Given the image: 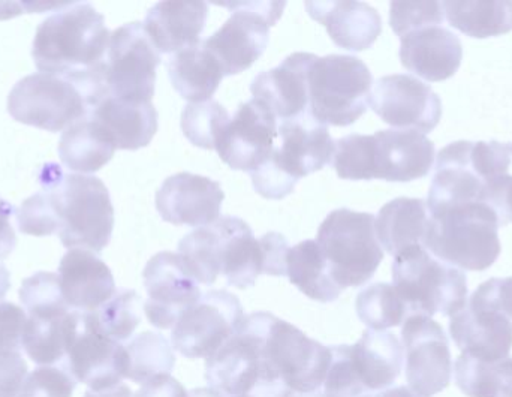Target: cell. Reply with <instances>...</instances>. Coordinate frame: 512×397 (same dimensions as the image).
<instances>
[{
  "label": "cell",
  "instance_id": "f1b7e54d",
  "mask_svg": "<svg viewBox=\"0 0 512 397\" xmlns=\"http://www.w3.org/2000/svg\"><path fill=\"white\" fill-rule=\"evenodd\" d=\"M405 351L394 333L366 330L351 347L355 375L367 395L390 389L402 374Z\"/></svg>",
  "mask_w": 512,
  "mask_h": 397
},
{
  "label": "cell",
  "instance_id": "4dcf8cb0",
  "mask_svg": "<svg viewBox=\"0 0 512 397\" xmlns=\"http://www.w3.org/2000/svg\"><path fill=\"white\" fill-rule=\"evenodd\" d=\"M167 66L174 89L191 104L212 101L225 77L218 60L204 47L203 41L173 54Z\"/></svg>",
  "mask_w": 512,
  "mask_h": 397
},
{
  "label": "cell",
  "instance_id": "ffe728a7",
  "mask_svg": "<svg viewBox=\"0 0 512 397\" xmlns=\"http://www.w3.org/2000/svg\"><path fill=\"white\" fill-rule=\"evenodd\" d=\"M277 137L279 128L273 111L252 98L240 104L236 116L222 132L216 150L228 167L252 173L273 155Z\"/></svg>",
  "mask_w": 512,
  "mask_h": 397
},
{
  "label": "cell",
  "instance_id": "4fadbf2b",
  "mask_svg": "<svg viewBox=\"0 0 512 397\" xmlns=\"http://www.w3.org/2000/svg\"><path fill=\"white\" fill-rule=\"evenodd\" d=\"M243 318L239 297L209 291L177 321L171 333L173 348L188 359H207L236 333Z\"/></svg>",
  "mask_w": 512,
  "mask_h": 397
},
{
  "label": "cell",
  "instance_id": "30bf717a",
  "mask_svg": "<svg viewBox=\"0 0 512 397\" xmlns=\"http://www.w3.org/2000/svg\"><path fill=\"white\" fill-rule=\"evenodd\" d=\"M372 87V72L358 57H318L309 75L310 116L322 125H352L366 113Z\"/></svg>",
  "mask_w": 512,
  "mask_h": 397
},
{
  "label": "cell",
  "instance_id": "11a10c76",
  "mask_svg": "<svg viewBox=\"0 0 512 397\" xmlns=\"http://www.w3.org/2000/svg\"><path fill=\"white\" fill-rule=\"evenodd\" d=\"M499 311L512 320V276L507 279H490L481 284Z\"/></svg>",
  "mask_w": 512,
  "mask_h": 397
},
{
  "label": "cell",
  "instance_id": "9f6ffc18",
  "mask_svg": "<svg viewBox=\"0 0 512 397\" xmlns=\"http://www.w3.org/2000/svg\"><path fill=\"white\" fill-rule=\"evenodd\" d=\"M84 397H134V393L125 384H119V386L102 390V392H92V390H89Z\"/></svg>",
  "mask_w": 512,
  "mask_h": 397
},
{
  "label": "cell",
  "instance_id": "6f0895ef",
  "mask_svg": "<svg viewBox=\"0 0 512 397\" xmlns=\"http://www.w3.org/2000/svg\"><path fill=\"white\" fill-rule=\"evenodd\" d=\"M21 8H23V5H18V3H0V20L20 15Z\"/></svg>",
  "mask_w": 512,
  "mask_h": 397
},
{
  "label": "cell",
  "instance_id": "f907efd6",
  "mask_svg": "<svg viewBox=\"0 0 512 397\" xmlns=\"http://www.w3.org/2000/svg\"><path fill=\"white\" fill-rule=\"evenodd\" d=\"M27 377V363L18 351L0 353V397H18Z\"/></svg>",
  "mask_w": 512,
  "mask_h": 397
},
{
  "label": "cell",
  "instance_id": "1f68e13d",
  "mask_svg": "<svg viewBox=\"0 0 512 397\" xmlns=\"http://www.w3.org/2000/svg\"><path fill=\"white\" fill-rule=\"evenodd\" d=\"M429 224L427 203L420 198H396L375 218L376 236L388 254L399 255L411 246H423Z\"/></svg>",
  "mask_w": 512,
  "mask_h": 397
},
{
  "label": "cell",
  "instance_id": "277c9868",
  "mask_svg": "<svg viewBox=\"0 0 512 397\" xmlns=\"http://www.w3.org/2000/svg\"><path fill=\"white\" fill-rule=\"evenodd\" d=\"M110 38L104 15L90 3H71L39 24L32 57L42 74L71 77L101 66Z\"/></svg>",
  "mask_w": 512,
  "mask_h": 397
},
{
  "label": "cell",
  "instance_id": "ab89813d",
  "mask_svg": "<svg viewBox=\"0 0 512 397\" xmlns=\"http://www.w3.org/2000/svg\"><path fill=\"white\" fill-rule=\"evenodd\" d=\"M144 303L134 290H119L95 314L99 329L116 342L132 338L141 323Z\"/></svg>",
  "mask_w": 512,
  "mask_h": 397
},
{
  "label": "cell",
  "instance_id": "816d5d0a",
  "mask_svg": "<svg viewBox=\"0 0 512 397\" xmlns=\"http://www.w3.org/2000/svg\"><path fill=\"white\" fill-rule=\"evenodd\" d=\"M483 203L498 216L499 225L512 224V176L504 174L484 188Z\"/></svg>",
  "mask_w": 512,
  "mask_h": 397
},
{
  "label": "cell",
  "instance_id": "5bb4252c",
  "mask_svg": "<svg viewBox=\"0 0 512 397\" xmlns=\"http://www.w3.org/2000/svg\"><path fill=\"white\" fill-rule=\"evenodd\" d=\"M406 381L417 395L432 397L451 383L453 359L444 329L427 315H411L402 327Z\"/></svg>",
  "mask_w": 512,
  "mask_h": 397
},
{
  "label": "cell",
  "instance_id": "e575fe53",
  "mask_svg": "<svg viewBox=\"0 0 512 397\" xmlns=\"http://www.w3.org/2000/svg\"><path fill=\"white\" fill-rule=\"evenodd\" d=\"M286 276L304 296L319 303L336 302L343 288L331 278L327 260L316 240H304L286 255Z\"/></svg>",
  "mask_w": 512,
  "mask_h": 397
},
{
  "label": "cell",
  "instance_id": "7402d4cb",
  "mask_svg": "<svg viewBox=\"0 0 512 397\" xmlns=\"http://www.w3.org/2000/svg\"><path fill=\"white\" fill-rule=\"evenodd\" d=\"M279 146L274 147V164L294 180L330 165L336 152V141L331 138L327 125L310 116L309 111L283 120L279 128Z\"/></svg>",
  "mask_w": 512,
  "mask_h": 397
},
{
  "label": "cell",
  "instance_id": "484cf974",
  "mask_svg": "<svg viewBox=\"0 0 512 397\" xmlns=\"http://www.w3.org/2000/svg\"><path fill=\"white\" fill-rule=\"evenodd\" d=\"M376 179L412 182L426 177L435 162V144L417 131L376 132Z\"/></svg>",
  "mask_w": 512,
  "mask_h": 397
},
{
  "label": "cell",
  "instance_id": "7bdbcfd3",
  "mask_svg": "<svg viewBox=\"0 0 512 397\" xmlns=\"http://www.w3.org/2000/svg\"><path fill=\"white\" fill-rule=\"evenodd\" d=\"M20 300L27 315L60 314L71 311L63 299L59 275L50 272H38L23 281L20 288Z\"/></svg>",
  "mask_w": 512,
  "mask_h": 397
},
{
  "label": "cell",
  "instance_id": "6da1fadb",
  "mask_svg": "<svg viewBox=\"0 0 512 397\" xmlns=\"http://www.w3.org/2000/svg\"><path fill=\"white\" fill-rule=\"evenodd\" d=\"M288 240L279 233L256 239L251 227L236 216H222L183 237L179 255L200 284L225 276L230 287H254L259 275L286 276Z\"/></svg>",
  "mask_w": 512,
  "mask_h": 397
},
{
  "label": "cell",
  "instance_id": "cb8c5ba5",
  "mask_svg": "<svg viewBox=\"0 0 512 397\" xmlns=\"http://www.w3.org/2000/svg\"><path fill=\"white\" fill-rule=\"evenodd\" d=\"M400 62L427 81H444L459 71L463 45L459 36L442 26L424 27L400 38Z\"/></svg>",
  "mask_w": 512,
  "mask_h": 397
},
{
  "label": "cell",
  "instance_id": "f6af8a7d",
  "mask_svg": "<svg viewBox=\"0 0 512 397\" xmlns=\"http://www.w3.org/2000/svg\"><path fill=\"white\" fill-rule=\"evenodd\" d=\"M444 17L441 2H393L390 6L391 29L400 38L414 30L439 26Z\"/></svg>",
  "mask_w": 512,
  "mask_h": 397
},
{
  "label": "cell",
  "instance_id": "836d02e7",
  "mask_svg": "<svg viewBox=\"0 0 512 397\" xmlns=\"http://www.w3.org/2000/svg\"><path fill=\"white\" fill-rule=\"evenodd\" d=\"M80 315L78 311L27 315L21 345L30 360L36 365L50 366L66 359Z\"/></svg>",
  "mask_w": 512,
  "mask_h": 397
},
{
  "label": "cell",
  "instance_id": "7c38bea8",
  "mask_svg": "<svg viewBox=\"0 0 512 397\" xmlns=\"http://www.w3.org/2000/svg\"><path fill=\"white\" fill-rule=\"evenodd\" d=\"M161 54L143 23H129L111 33L105 56V80L110 96L125 101H152Z\"/></svg>",
  "mask_w": 512,
  "mask_h": 397
},
{
  "label": "cell",
  "instance_id": "bcb514c9",
  "mask_svg": "<svg viewBox=\"0 0 512 397\" xmlns=\"http://www.w3.org/2000/svg\"><path fill=\"white\" fill-rule=\"evenodd\" d=\"M325 397H361L367 392L358 381L351 363V345L331 347V363L324 384Z\"/></svg>",
  "mask_w": 512,
  "mask_h": 397
},
{
  "label": "cell",
  "instance_id": "db71d44e",
  "mask_svg": "<svg viewBox=\"0 0 512 397\" xmlns=\"http://www.w3.org/2000/svg\"><path fill=\"white\" fill-rule=\"evenodd\" d=\"M15 209L0 197V261L8 258L17 245V236L11 225Z\"/></svg>",
  "mask_w": 512,
  "mask_h": 397
},
{
  "label": "cell",
  "instance_id": "c3c4849f",
  "mask_svg": "<svg viewBox=\"0 0 512 397\" xmlns=\"http://www.w3.org/2000/svg\"><path fill=\"white\" fill-rule=\"evenodd\" d=\"M249 174H251L255 191L258 192L261 197L267 198V200H282V198L292 194L295 185H297V180L283 173V171L274 164L271 156L261 167L256 168L255 171Z\"/></svg>",
  "mask_w": 512,
  "mask_h": 397
},
{
  "label": "cell",
  "instance_id": "52a82bcc",
  "mask_svg": "<svg viewBox=\"0 0 512 397\" xmlns=\"http://www.w3.org/2000/svg\"><path fill=\"white\" fill-rule=\"evenodd\" d=\"M511 167V146L499 141H456L436 158L427 210L483 203L484 188Z\"/></svg>",
  "mask_w": 512,
  "mask_h": 397
},
{
  "label": "cell",
  "instance_id": "5b68a950",
  "mask_svg": "<svg viewBox=\"0 0 512 397\" xmlns=\"http://www.w3.org/2000/svg\"><path fill=\"white\" fill-rule=\"evenodd\" d=\"M39 180L53 194L63 246L95 254L104 251L114 228V207L104 182L86 174H65L54 164L42 168Z\"/></svg>",
  "mask_w": 512,
  "mask_h": 397
},
{
  "label": "cell",
  "instance_id": "e0dca14e",
  "mask_svg": "<svg viewBox=\"0 0 512 397\" xmlns=\"http://www.w3.org/2000/svg\"><path fill=\"white\" fill-rule=\"evenodd\" d=\"M147 302L144 312L153 327L168 330L201 299L200 285L183 258L159 252L150 258L143 273Z\"/></svg>",
  "mask_w": 512,
  "mask_h": 397
},
{
  "label": "cell",
  "instance_id": "b9f144b4",
  "mask_svg": "<svg viewBox=\"0 0 512 397\" xmlns=\"http://www.w3.org/2000/svg\"><path fill=\"white\" fill-rule=\"evenodd\" d=\"M337 176L343 180L376 179V143L373 135L351 134L336 141L333 158Z\"/></svg>",
  "mask_w": 512,
  "mask_h": 397
},
{
  "label": "cell",
  "instance_id": "680465c9",
  "mask_svg": "<svg viewBox=\"0 0 512 397\" xmlns=\"http://www.w3.org/2000/svg\"><path fill=\"white\" fill-rule=\"evenodd\" d=\"M9 288H11V275H9L8 269L0 264V300L6 296Z\"/></svg>",
  "mask_w": 512,
  "mask_h": 397
},
{
  "label": "cell",
  "instance_id": "7dc6e473",
  "mask_svg": "<svg viewBox=\"0 0 512 397\" xmlns=\"http://www.w3.org/2000/svg\"><path fill=\"white\" fill-rule=\"evenodd\" d=\"M77 381L63 369L42 366L27 375L18 397H72Z\"/></svg>",
  "mask_w": 512,
  "mask_h": 397
},
{
  "label": "cell",
  "instance_id": "ee69618b",
  "mask_svg": "<svg viewBox=\"0 0 512 397\" xmlns=\"http://www.w3.org/2000/svg\"><path fill=\"white\" fill-rule=\"evenodd\" d=\"M17 224L21 233L29 236L44 237L60 233L62 221L53 194L44 189L23 201L17 210Z\"/></svg>",
  "mask_w": 512,
  "mask_h": 397
},
{
  "label": "cell",
  "instance_id": "91938a15",
  "mask_svg": "<svg viewBox=\"0 0 512 397\" xmlns=\"http://www.w3.org/2000/svg\"><path fill=\"white\" fill-rule=\"evenodd\" d=\"M189 397H224L221 393L213 390L212 387H201V389H194L188 392Z\"/></svg>",
  "mask_w": 512,
  "mask_h": 397
},
{
  "label": "cell",
  "instance_id": "d6a6232c",
  "mask_svg": "<svg viewBox=\"0 0 512 397\" xmlns=\"http://www.w3.org/2000/svg\"><path fill=\"white\" fill-rule=\"evenodd\" d=\"M116 150L110 135L89 114L65 129L57 152L66 168L77 173L90 174L105 167Z\"/></svg>",
  "mask_w": 512,
  "mask_h": 397
},
{
  "label": "cell",
  "instance_id": "d6986e66",
  "mask_svg": "<svg viewBox=\"0 0 512 397\" xmlns=\"http://www.w3.org/2000/svg\"><path fill=\"white\" fill-rule=\"evenodd\" d=\"M450 335L466 356L480 360L510 357L512 321L496 308L483 285L462 311L451 317Z\"/></svg>",
  "mask_w": 512,
  "mask_h": 397
},
{
  "label": "cell",
  "instance_id": "83f0119b",
  "mask_svg": "<svg viewBox=\"0 0 512 397\" xmlns=\"http://www.w3.org/2000/svg\"><path fill=\"white\" fill-rule=\"evenodd\" d=\"M207 15L206 2H159L147 12L143 26L159 53L176 54L200 44Z\"/></svg>",
  "mask_w": 512,
  "mask_h": 397
},
{
  "label": "cell",
  "instance_id": "8992f818",
  "mask_svg": "<svg viewBox=\"0 0 512 397\" xmlns=\"http://www.w3.org/2000/svg\"><path fill=\"white\" fill-rule=\"evenodd\" d=\"M496 213L484 203L429 210L423 246L457 269L483 272L498 261L502 246Z\"/></svg>",
  "mask_w": 512,
  "mask_h": 397
},
{
  "label": "cell",
  "instance_id": "4316f807",
  "mask_svg": "<svg viewBox=\"0 0 512 397\" xmlns=\"http://www.w3.org/2000/svg\"><path fill=\"white\" fill-rule=\"evenodd\" d=\"M307 14L327 27L337 47L364 51L375 44L382 32V18L373 6L363 2H306Z\"/></svg>",
  "mask_w": 512,
  "mask_h": 397
},
{
  "label": "cell",
  "instance_id": "8fae6325",
  "mask_svg": "<svg viewBox=\"0 0 512 397\" xmlns=\"http://www.w3.org/2000/svg\"><path fill=\"white\" fill-rule=\"evenodd\" d=\"M233 11L215 35L203 41L224 75L246 71L264 54L270 27L282 17L285 2H215Z\"/></svg>",
  "mask_w": 512,
  "mask_h": 397
},
{
  "label": "cell",
  "instance_id": "f546056e",
  "mask_svg": "<svg viewBox=\"0 0 512 397\" xmlns=\"http://www.w3.org/2000/svg\"><path fill=\"white\" fill-rule=\"evenodd\" d=\"M90 114L110 135L116 149H143L158 132V111L152 101H125L108 96Z\"/></svg>",
  "mask_w": 512,
  "mask_h": 397
},
{
  "label": "cell",
  "instance_id": "7a4b0ae2",
  "mask_svg": "<svg viewBox=\"0 0 512 397\" xmlns=\"http://www.w3.org/2000/svg\"><path fill=\"white\" fill-rule=\"evenodd\" d=\"M108 96L104 65L72 77L39 72L12 87L8 111L24 125L59 132L89 116Z\"/></svg>",
  "mask_w": 512,
  "mask_h": 397
},
{
  "label": "cell",
  "instance_id": "603a6c76",
  "mask_svg": "<svg viewBox=\"0 0 512 397\" xmlns=\"http://www.w3.org/2000/svg\"><path fill=\"white\" fill-rule=\"evenodd\" d=\"M318 56L294 53L279 66L255 77L252 95L264 102L276 119L289 120L309 111V75Z\"/></svg>",
  "mask_w": 512,
  "mask_h": 397
},
{
  "label": "cell",
  "instance_id": "6125c7cd",
  "mask_svg": "<svg viewBox=\"0 0 512 397\" xmlns=\"http://www.w3.org/2000/svg\"><path fill=\"white\" fill-rule=\"evenodd\" d=\"M510 146H511V153H512V144H510Z\"/></svg>",
  "mask_w": 512,
  "mask_h": 397
},
{
  "label": "cell",
  "instance_id": "681fc988",
  "mask_svg": "<svg viewBox=\"0 0 512 397\" xmlns=\"http://www.w3.org/2000/svg\"><path fill=\"white\" fill-rule=\"evenodd\" d=\"M27 312L11 302H0V353L17 351L23 342Z\"/></svg>",
  "mask_w": 512,
  "mask_h": 397
},
{
  "label": "cell",
  "instance_id": "9a60e30c",
  "mask_svg": "<svg viewBox=\"0 0 512 397\" xmlns=\"http://www.w3.org/2000/svg\"><path fill=\"white\" fill-rule=\"evenodd\" d=\"M369 105L385 123L429 134L441 122L442 101L432 87L408 74L385 75L370 92Z\"/></svg>",
  "mask_w": 512,
  "mask_h": 397
},
{
  "label": "cell",
  "instance_id": "60d3db41",
  "mask_svg": "<svg viewBox=\"0 0 512 397\" xmlns=\"http://www.w3.org/2000/svg\"><path fill=\"white\" fill-rule=\"evenodd\" d=\"M230 120L227 108L218 101L188 104L183 108L182 131L194 146L213 150Z\"/></svg>",
  "mask_w": 512,
  "mask_h": 397
},
{
  "label": "cell",
  "instance_id": "ba28073f",
  "mask_svg": "<svg viewBox=\"0 0 512 397\" xmlns=\"http://www.w3.org/2000/svg\"><path fill=\"white\" fill-rule=\"evenodd\" d=\"M393 287L408 306L409 315L453 317L468 303L465 273L433 257L421 245L394 257Z\"/></svg>",
  "mask_w": 512,
  "mask_h": 397
},
{
  "label": "cell",
  "instance_id": "f5cc1de1",
  "mask_svg": "<svg viewBox=\"0 0 512 397\" xmlns=\"http://www.w3.org/2000/svg\"><path fill=\"white\" fill-rule=\"evenodd\" d=\"M134 397H189L185 387L168 375H159L143 384Z\"/></svg>",
  "mask_w": 512,
  "mask_h": 397
},
{
  "label": "cell",
  "instance_id": "d4e9b609",
  "mask_svg": "<svg viewBox=\"0 0 512 397\" xmlns=\"http://www.w3.org/2000/svg\"><path fill=\"white\" fill-rule=\"evenodd\" d=\"M60 288L69 308L95 312L116 293L110 267L86 249H69L59 266Z\"/></svg>",
  "mask_w": 512,
  "mask_h": 397
},
{
  "label": "cell",
  "instance_id": "f35d334b",
  "mask_svg": "<svg viewBox=\"0 0 512 397\" xmlns=\"http://www.w3.org/2000/svg\"><path fill=\"white\" fill-rule=\"evenodd\" d=\"M357 315L370 330L384 332L405 323L408 306L390 284H373L357 297Z\"/></svg>",
  "mask_w": 512,
  "mask_h": 397
},
{
  "label": "cell",
  "instance_id": "be15d7a7",
  "mask_svg": "<svg viewBox=\"0 0 512 397\" xmlns=\"http://www.w3.org/2000/svg\"><path fill=\"white\" fill-rule=\"evenodd\" d=\"M234 397H245V396H234Z\"/></svg>",
  "mask_w": 512,
  "mask_h": 397
},
{
  "label": "cell",
  "instance_id": "ac0fdd59",
  "mask_svg": "<svg viewBox=\"0 0 512 397\" xmlns=\"http://www.w3.org/2000/svg\"><path fill=\"white\" fill-rule=\"evenodd\" d=\"M66 368L75 381L86 384L92 392H102L122 384L126 350L101 332L93 312H81L66 354Z\"/></svg>",
  "mask_w": 512,
  "mask_h": 397
},
{
  "label": "cell",
  "instance_id": "44dd1931",
  "mask_svg": "<svg viewBox=\"0 0 512 397\" xmlns=\"http://www.w3.org/2000/svg\"><path fill=\"white\" fill-rule=\"evenodd\" d=\"M224 200V191L215 180L179 173L162 183L156 194V209L170 224L206 227L218 221Z\"/></svg>",
  "mask_w": 512,
  "mask_h": 397
},
{
  "label": "cell",
  "instance_id": "8d00e7d4",
  "mask_svg": "<svg viewBox=\"0 0 512 397\" xmlns=\"http://www.w3.org/2000/svg\"><path fill=\"white\" fill-rule=\"evenodd\" d=\"M456 384L468 397H512V357L480 360L457 357Z\"/></svg>",
  "mask_w": 512,
  "mask_h": 397
},
{
  "label": "cell",
  "instance_id": "d590c367",
  "mask_svg": "<svg viewBox=\"0 0 512 397\" xmlns=\"http://www.w3.org/2000/svg\"><path fill=\"white\" fill-rule=\"evenodd\" d=\"M445 17L454 29L486 39L512 30V2H444Z\"/></svg>",
  "mask_w": 512,
  "mask_h": 397
},
{
  "label": "cell",
  "instance_id": "2e32d148",
  "mask_svg": "<svg viewBox=\"0 0 512 397\" xmlns=\"http://www.w3.org/2000/svg\"><path fill=\"white\" fill-rule=\"evenodd\" d=\"M267 350L283 383L294 393L319 390L331 363V348L307 338L300 329L271 315Z\"/></svg>",
  "mask_w": 512,
  "mask_h": 397
},
{
  "label": "cell",
  "instance_id": "94428289",
  "mask_svg": "<svg viewBox=\"0 0 512 397\" xmlns=\"http://www.w3.org/2000/svg\"><path fill=\"white\" fill-rule=\"evenodd\" d=\"M292 397H325V395L324 392H321V390H315V392L297 393V395Z\"/></svg>",
  "mask_w": 512,
  "mask_h": 397
},
{
  "label": "cell",
  "instance_id": "3957f363",
  "mask_svg": "<svg viewBox=\"0 0 512 397\" xmlns=\"http://www.w3.org/2000/svg\"><path fill=\"white\" fill-rule=\"evenodd\" d=\"M270 312L245 315L233 336L206 359V380L224 397H292L267 350Z\"/></svg>",
  "mask_w": 512,
  "mask_h": 397
},
{
  "label": "cell",
  "instance_id": "74e56055",
  "mask_svg": "<svg viewBox=\"0 0 512 397\" xmlns=\"http://www.w3.org/2000/svg\"><path fill=\"white\" fill-rule=\"evenodd\" d=\"M125 350V378L141 386L159 375L170 374L176 365L173 345L159 333H141L126 345Z\"/></svg>",
  "mask_w": 512,
  "mask_h": 397
},
{
  "label": "cell",
  "instance_id": "9c48e42d",
  "mask_svg": "<svg viewBox=\"0 0 512 397\" xmlns=\"http://www.w3.org/2000/svg\"><path fill=\"white\" fill-rule=\"evenodd\" d=\"M331 278L345 290L367 284L384 260L375 216L337 209L322 222L316 237Z\"/></svg>",
  "mask_w": 512,
  "mask_h": 397
}]
</instances>
